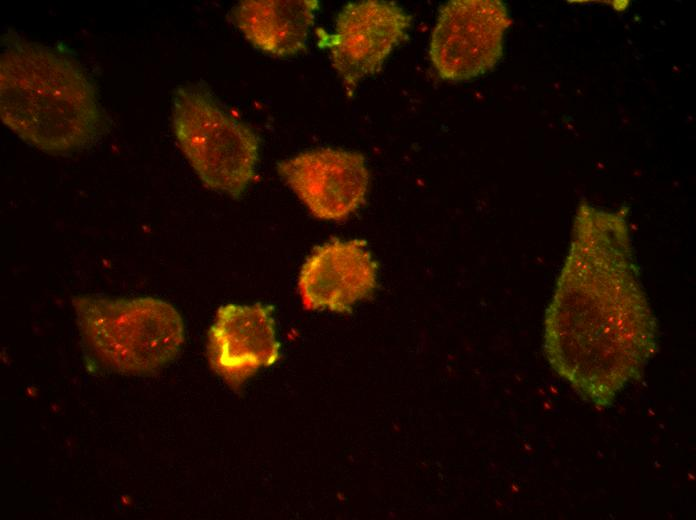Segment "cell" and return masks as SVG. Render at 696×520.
<instances>
[{
	"instance_id": "obj_3",
	"label": "cell",
	"mask_w": 696,
	"mask_h": 520,
	"mask_svg": "<svg viewBox=\"0 0 696 520\" xmlns=\"http://www.w3.org/2000/svg\"><path fill=\"white\" fill-rule=\"evenodd\" d=\"M72 304L87 352L108 371L151 375L168 365L184 342L180 314L161 299L84 295Z\"/></svg>"
},
{
	"instance_id": "obj_10",
	"label": "cell",
	"mask_w": 696,
	"mask_h": 520,
	"mask_svg": "<svg viewBox=\"0 0 696 520\" xmlns=\"http://www.w3.org/2000/svg\"><path fill=\"white\" fill-rule=\"evenodd\" d=\"M318 8L316 0H247L232 9L231 18L256 48L288 57L306 50Z\"/></svg>"
},
{
	"instance_id": "obj_5",
	"label": "cell",
	"mask_w": 696,
	"mask_h": 520,
	"mask_svg": "<svg viewBox=\"0 0 696 520\" xmlns=\"http://www.w3.org/2000/svg\"><path fill=\"white\" fill-rule=\"evenodd\" d=\"M511 19L499 0H452L432 32L429 57L444 80L467 81L492 70L503 55Z\"/></svg>"
},
{
	"instance_id": "obj_1",
	"label": "cell",
	"mask_w": 696,
	"mask_h": 520,
	"mask_svg": "<svg viewBox=\"0 0 696 520\" xmlns=\"http://www.w3.org/2000/svg\"><path fill=\"white\" fill-rule=\"evenodd\" d=\"M628 208L581 201L543 322L552 370L586 402L611 407L658 349L657 320L640 280Z\"/></svg>"
},
{
	"instance_id": "obj_2",
	"label": "cell",
	"mask_w": 696,
	"mask_h": 520,
	"mask_svg": "<svg viewBox=\"0 0 696 520\" xmlns=\"http://www.w3.org/2000/svg\"><path fill=\"white\" fill-rule=\"evenodd\" d=\"M0 117L23 141L54 155L87 147L107 127L80 64L13 31L1 37Z\"/></svg>"
},
{
	"instance_id": "obj_8",
	"label": "cell",
	"mask_w": 696,
	"mask_h": 520,
	"mask_svg": "<svg viewBox=\"0 0 696 520\" xmlns=\"http://www.w3.org/2000/svg\"><path fill=\"white\" fill-rule=\"evenodd\" d=\"M272 313L273 308L262 303L219 308L208 333L207 355L212 370L232 389L279 359Z\"/></svg>"
},
{
	"instance_id": "obj_7",
	"label": "cell",
	"mask_w": 696,
	"mask_h": 520,
	"mask_svg": "<svg viewBox=\"0 0 696 520\" xmlns=\"http://www.w3.org/2000/svg\"><path fill=\"white\" fill-rule=\"evenodd\" d=\"M278 174L321 220L341 221L365 201L370 175L362 154L335 148L300 153L277 164Z\"/></svg>"
},
{
	"instance_id": "obj_9",
	"label": "cell",
	"mask_w": 696,
	"mask_h": 520,
	"mask_svg": "<svg viewBox=\"0 0 696 520\" xmlns=\"http://www.w3.org/2000/svg\"><path fill=\"white\" fill-rule=\"evenodd\" d=\"M377 286V263L361 240H333L316 248L302 266L298 290L308 310L350 312Z\"/></svg>"
},
{
	"instance_id": "obj_4",
	"label": "cell",
	"mask_w": 696,
	"mask_h": 520,
	"mask_svg": "<svg viewBox=\"0 0 696 520\" xmlns=\"http://www.w3.org/2000/svg\"><path fill=\"white\" fill-rule=\"evenodd\" d=\"M172 126L176 141L203 184L241 197L254 179L259 138L229 114L204 88L179 87L173 96Z\"/></svg>"
},
{
	"instance_id": "obj_6",
	"label": "cell",
	"mask_w": 696,
	"mask_h": 520,
	"mask_svg": "<svg viewBox=\"0 0 696 520\" xmlns=\"http://www.w3.org/2000/svg\"><path fill=\"white\" fill-rule=\"evenodd\" d=\"M412 17L395 2L365 0L339 11L332 34L320 30L319 44L351 97L358 84L378 73L406 37Z\"/></svg>"
}]
</instances>
